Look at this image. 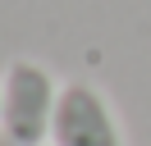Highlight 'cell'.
<instances>
[{
  "label": "cell",
  "instance_id": "obj_1",
  "mask_svg": "<svg viewBox=\"0 0 151 146\" xmlns=\"http://www.w3.org/2000/svg\"><path fill=\"white\" fill-rule=\"evenodd\" d=\"M60 87L37 59H14L0 78V132L14 146H46Z\"/></svg>",
  "mask_w": 151,
  "mask_h": 146
},
{
  "label": "cell",
  "instance_id": "obj_2",
  "mask_svg": "<svg viewBox=\"0 0 151 146\" xmlns=\"http://www.w3.org/2000/svg\"><path fill=\"white\" fill-rule=\"evenodd\" d=\"M50 142L55 146H124V132H119L110 105H105V96L96 87L69 82V87H60Z\"/></svg>",
  "mask_w": 151,
  "mask_h": 146
},
{
  "label": "cell",
  "instance_id": "obj_3",
  "mask_svg": "<svg viewBox=\"0 0 151 146\" xmlns=\"http://www.w3.org/2000/svg\"><path fill=\"white\" fill-rule=\"evenodd\" d=\"M0 146H14V142H9V137H5V132H0Z\"/></svg>",
  "mask_w": 151,
  "mask_h": 146
}]
</instances>
